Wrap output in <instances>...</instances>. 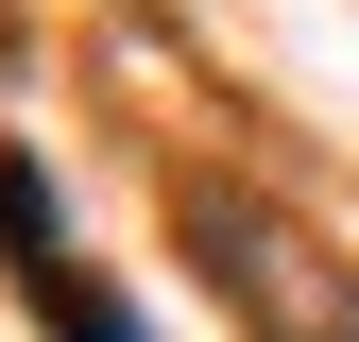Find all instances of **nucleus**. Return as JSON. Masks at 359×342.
<instances>
[{
  "label": "nucleus",
  "mask_w": 359,
  "mask_h": 342,
  "mask_svg": "<svg viewBox=\"0 0 359 342\" xmlns=\"http://www.w3.org/2000/svg\"><path fill=\"white\" fill-rule=\"evenodd\" d=\"M0 256H18V291H34L69 342H137V308H120V291L52 240V189H34V154H18V137H0Z\"/></svg>",
  "instance_id": "f257e3e1"
}]
</instances>
